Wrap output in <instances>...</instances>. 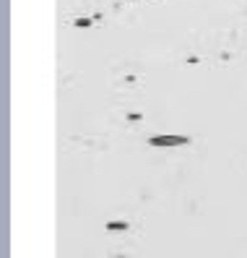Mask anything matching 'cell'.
Listing matches in <instances>:
<instances>
[{
  "mask_svg": "<svg viewBox=\"0 0 247 258\" xmlns=\"http://www.w3.org/2000/svg\"><path fill=\"white\" fill-rule=\"evenodd\" d=\"M153 144H185V139H153Z\"/></svg>",
  "mask_w": 247,
  "mask_h": 258,
  "instance_id": "cell-1",
  "label": "cell"
}]
</instances>
